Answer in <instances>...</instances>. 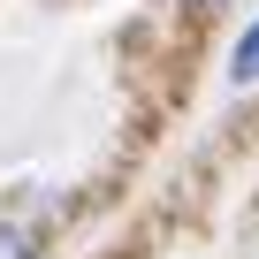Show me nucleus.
I'll return each mask as SVG.
<instances>
[{"mask_svg": "<svg viewBox=\"0 0 259 259\" xmlns=\"http://www.w3.org/2000/svg\"><path fill=\"white\" fill-rule=\"evenodd\" d=\"M229 76H236V84H259V23L236 38V54H229Z\"/></svg>", "mask_w": 259, "mask_h": 259, "instance_id": "nucleus-1", "label": "nucleus"}, {"mask_svg": "<svg viewBox=\"0 0 259 259\" xmlns=\"http://www.w3.org/2000/svg\"><path fill=\"white\" fill-rule=\"evenodd\" d=\"M0 259H38V244H31L23 221H0Z\"/></svg>", "mask_w": 259, "mask_h": 259, "instance_id": "nucleus-2", "label": "nucleus"}, {"mask_svg": "<svg viewBox=\"0 0 259 259\" xmlns=\"http://www.w3.org/2000/svg\"><path fill=\"white\" fill-rule=\"evenodd\" d=\"M198 8H221V0H198Z\"/></svg>", "mask_w": 259, "mask_h": 259, "instance_id": "nucleus-3", "label": "nucleus"}]
</instances>
